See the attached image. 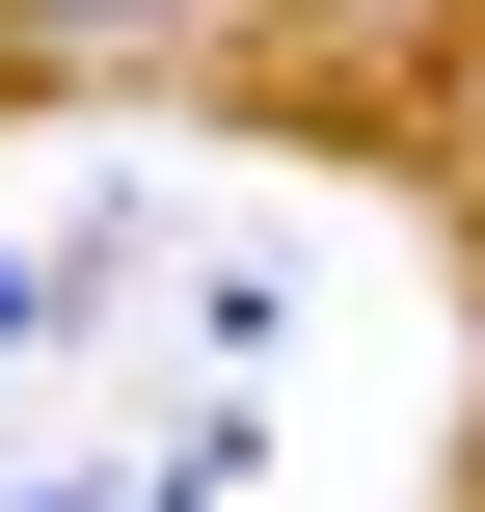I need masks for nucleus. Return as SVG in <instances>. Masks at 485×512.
I'll use <instances>...</instances> for the list:
<instances>
[{"mask_svg": "<svg viewBox=\"0 0 485 512\" xmlns=\"http://www.w3.org/2000/svg\"><path fill=\"white\" fill-rule=\"evenodd\" d=\"M27 324H54V270H0V351H27Z\"/></svg>", "mask_w": 485, "mask_h": 512, "instance_id": "2", "label": "nucleus"}, {"mask_svg": "<svg viewBox=\"0 0 485 512\" xmlns=\"http://www.w3.org/2000/svg\"><path fill=\"white\" fill-rule=\"evenodd\" d=\"M27 54H108V27H189V0H0Z\"/></svg>", "mask_w": 485, "mask_h": 512, "instance_id": "1", "label": "nucleus"}]
</instances>
